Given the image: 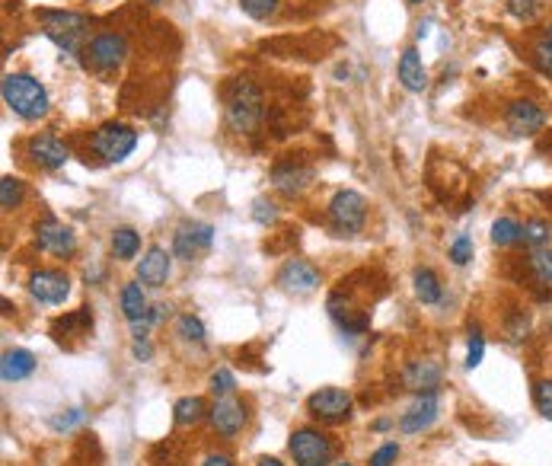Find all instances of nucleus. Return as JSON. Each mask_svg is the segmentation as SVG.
Returning <instances> with one entry per match:
<instances>
[{"label": "nucleus", "mask_w": 552, "mask_h": 466, "mask_svg": "<svg viewBox=\"0 0 552 466\" xmlns=\"http://www.w3.org/2000/svg\"><path fill=\"white\" fill-rule=\"evenodd\" d=\"M224 122L233 135L252 138L265 122V93L250 77H233L224 87Z\"/></svg>", "instance_id": "nucleus-1"}, {"label": "nucleus", "mask_w": 552, "mask_h": 466, "mask_svg": "<svg viewBox=\"0 0 552 466\" xmlns=\"http://www.w3.org/2000/svg\"><path fill=\"white\" fill-rule=\"evenodd\" d=\"M0 96H4V106L23 119V122H39L45 119L48 109H52V96H48L45 83L35 81L33 74H23V71H14V74H4L0 81Z\"/></svg>", "instance_id": "nucleus-2"}, {"label": "nucleus", "mask_w": 552, "mask_h": 466, "mask_svg": "<svg viewBox=\"0 0 552 466\" xmlns=\"http://www.w3.org/2000/svg\"><path fill=\"white\" fill-rule=\"evenodd\" d=\"M42 33L54 42L64 54H81L90 42V16L74 10H42Z\"/></svg>", "instance_id": "nucleus-3"}, {"label": "nucleus", "mask_w": 552, "mask_h": 466, "mask_svg": "<svg viewBox=\"0 0 552 466\" xmlns=\"http://www.w3.org/2000/svg\"><path fill=\"white\" fill-rule=\"evenodd\" d=\"M81 62L87 71L100 77H112L115 71H121V64L128 62V39L121 33H100L87 42V48L81 52Z\"/></svg>", "instance_id": "nucleus-4"}, {"label": "nucleus", "mask_w": 552, "mask_h": 466, "mask_svg": "<svg viewBox=\"0 0 552 466\" xmlns=\"http://www.w3.org/2000/svg\"><path fill=\"white\" fill-rule=\"evenodd\" d=\"M326 217H329V230L336 237H357L367 221V198L355 189H338L329 198Z\"/></svg>", "instance_id": "nucleus-5"}, {"label": "nucleus", "mask_w": 552, "mask_h": 466, "mask_svg": "<svg viewBox=\"0 0 552 466\" xmlns=\"http://www.w3.org/2000/svg\"><path fill=\"white\" fill-rule=\"evenodd\" d=\"M138 147V131L125 122H102L93 131V154L102 163H121L128 160Z\"/></svg>", "instance_id": "nucleus-6"}, {"label": "nucleus", "mask_w": 552, "mask_h": 466, "mask_svg": "<svg viewBox=\"0 0 552 466\" xmlns=\"http://www.w3.org/2000/svg\"><path fill=\"white\" fill-rule=\"evenodd\" d=\"M313 179H317V169H313V163L300 160V157H284L269 173L271 189L284 198H300L313 185Z\"/></svg>", "instance_id": "nucleus-7"}, {"label": "nucleus", "mask_w": 552, "mask_h": 466, "mask_svg": "<svg viewBox=\"0 0 552 466\" xmlns=\"http://www.w3.org/2000/svg\"><path fill=\"white\" fill-rule=\"evenodd\" d=\"M288 451L297 466H329L336 444L319 428H297L288 441Z\"/></svg>", "instance_id": "nucleus-8"}, {"label": "nucleus", "mask_w": 552, "mask_h": 466, "mask_svg": "<svg viewBox=\"0 0 552 466\" xmlns=\"http://www.w3.org/2000/svg\"><path fill=\"white\" fill-rule=\"evenodd\" d=\"M214 246V227L205 221H186L173 233V256L179 262H195L198 252H208Z\"/></svg>", "instance_id": "nucleus-9"}, {"label": "nucleus", "mask_w": 552, "mask_h": 466, "mask_svg": "<svg viewBox=\"0 0 552 466\" xmlns=\"http://www.w3.org/2000/svg\"><path fill=\"white\" fill-rule=\"evenodd\" d=\"M326 310H329V317L336 319L345 332H364L371 326V310H364V307L357 304L355 290L345 288V281H342V288H336L329 294Z\"/></svg>", "instance_id": "nucleus-10"}, {"label": "nucleus", "mask_w": 552, "mask_h": 466, "mask_svg": "<svg viewBox=\"0 0 552 466\" xmlns=\"http://www.w3.org/2000/svg\"><path fill=\"white\" fill-rule=\"evenodd\" d=\"M35 246L48 256H58V259H71L77 252V233L61 223L58 217L45 214L39 223H35Z\"/></svg>", "instance_id": "nucleus-11"}, {"label": "nucleus", "mask_w": 552, "mask_h": 466, "mask_svg": "<svg viewBox=\"0 0 552 466\" xmlns=\"http://www.w3.org/2000/svg\"><path fill=\"white\" fill-rule=\"evenodd\" d=\"M307 413L317 422H323V425H342L351 415V393L338 390V386H326V390L310 393Z\"/></svg>", "instance_id": "nucleus-12"}, {"label": "nucleus", "mask_w": 552, "mask_h": 466, "mask_svg": "<svg viewBox=\"0 0 552 466\" xmlns=\"http://www.w3.org/2000/svg\"><path fill=\"white\" fill-rule=\"evenodd\" d=\"M546 122H549V115H546V109L533 100H511L505 109V125L514 138L539 135V131L546 128Z\"/></svg>", "instance_id": "nucleus-13"}, {"label": "nucleus", "mask_w": 552, "mask_h": 466, "mask_svg": "<svg viewBox=\"0 0 552 466\" xmlns=\"http://www.w3.org/2000/svg\"><path fill=\"white\" fill-rule=\"evenodd\" d=\"M29 294H33V300H39V304L58 307L68 300L71 278L58 269H39L29 275Z\"/></svg>", "instance_id": "nucleus-14"}, {"label": "nucleus", "mask_w": 552, "mask_h": 466, "mask_svg": "<svg viewBox=\"0 0 552 466\" xmlns=\"http://www.w3.org/2000/svg\"><path fill=\"white\" fill-rule=\"evenodd\" d=\"M26 157L39 169H61L64 163L71 160V150L58 135H52V131H42V135H33L26 141Z\"/></svg>", "instance_id": "nucleus-15"}, {"label": "nucleus", "mask_w": 552, "mask_h": 466, "mask_svg": "<svg viewBox=\"0 0 552 466\" xmlns=\"http://www.w3.org/2000/svg\"><path fill=\"white\" fill-rule=\"evenodd\" d=\"M278 288L288 294H310L319 288V271L317 265H310L307 259H288L275 275Z\"/></svg>", "instance_id": "nucleus-16"}, {"label": "nucleus", "mask_w": 552, "mask_h": 466, "mask_svg": "<svg viewBox=\"0 0 552 466\" xmlns=\"http://www.w3.org/2000/svg\"><path fill=\"white\" fill-rule=\"evenodd\" d=\"M438 413H441L438 393H418L415 403H412L409 409L399 415V432H403V434L428 432V428L434 425V419H438Z\"/></svg>", "instance_id": "nucleus-17"}, {"label": "nucleus", "mask_w": 552, "mask_h": 466, "mask_svg": "<svg viewBox=\"0 0 552 466\" xmlns=\"http://www.w3.org/2000/svg\"><path fill=\"white\" fill-rule=\"evenodd\" d=\"M208 419H211V428H214L221 438H236V434L246 428V405L233 396H224L211 405Z\"/></svg>", "instance_id": "nucleus-18"}, {"label": "nucleus", "mask_w": 552, "mask_h": 466, "mask_svg": "<svg viewBox=\"0 0 552 466\" xmlns=\"http://www.w3.org/2000/svg\"><path fill=\"white\" fill-rule=\"evenodd\" d=\"M441 380H444V367L432 358L409 361V367L403 371V384H405V390H412V393H438Z\"/></svg>", "instance_id": "nucleus-19"}, {"label": "nucleus", "mask_w": 552, "mask_h": 466, "mask_svg": "<svg viewBox=\"0 0 552 466\" xmlns=\"http://www.w3.org/2000/svg\"><path fill=\"white\" fill-rule=\"evenodd\" d=\"M173 252H167L163 246H150L141 262H138V281L144 288H163L169 278V269H173Z\"/></svg>", "instance_id": "nucleus-20"}, {"label": "nucleus", "mask_w": 552, "mask_h": 466, "mask_svg": "<svg viewBox=\"0 0 552 466\" xmlns=\"http://www.w3.org/2000/svg\"><path fill=\"white\" fill-rule=\"evenodd\" d=\"M399 83L409 93H424L428 90V68H424L418 48H405L403 58H399Z\"/></svg>", "instance_id": "nucleus-21"}, {"label": "nucleus", "mask_w": 552, "mask_h": 466, "mask_svg": "<svg viewBox=\"0 0 552 466\" xmlns=\"http://www.w3.org/2000/svg\"><path fill=\"white\" fill-rule=\"evenodd\" d=\"M33 374H35V355L29 348H10V352H4V358H0V377H4V384H20V380L33 377Z\"/></svg>", "instance_id": "nucleus-22"}, {"label": "nucleus", "mask_w": 552, "mask_h": 466, "mask_svg": "<svg viewBox=\"0 0 552 466\" xmlns=\"http://www.w3.org/2000/svg\"><path fill=\"white\" fill-rule=\"evenodd\" d=\"M90 329H93V313H90V307H81L77 313L58 317L52 323V336H54V342H61V345H64V338H71V336H90Z\"/></svg>", "instance_id": "nucleus-23"}, {"label": "nucleus", "mask_w": 552, "mask_h": 466, "mask_svg": "<svg viewBox=\"0 0 552 466\" xmlns=\"http://www.w3.org/2000/svg\"><path fill=\"white\" fill-rule=\"evenodd\" d=\"M119 307H121V317L128 319V323H141L148 317V294H144V284L141 281H128L121 288L119 294Z\"/></svg>", "instance_id": "nucleus-24"}, {"label": "nucleus", "mask_w": 552, "mask_h": 466, "mask_svg": "<svg viewBox=\"0 0 552 466\" xmlns=\"http://www.w3.org/2000/svg\"><path fill=\"white\" fill-rule=\"evenodd\" d=\"M412 284H415V298L422 300V304L434 307L441 304V298H444V288H441V278L434 275L428 265H422V269H415V275H412Z\"/></svg>", "instance_id": "nucleus-25"}, {"label": "nucleus", "mask_w": 552, "mask_h": 466, "mask_svg": "<svg viewBox=\"0 0 552 466\" xmlns=\"http://www.w3.org/2000/svg\"><path fill=\"white\" fill-rule=\"evenodd\" d=\"M208 403H205L202 396H182L179 403L173 405V422L179 428H192L198 425L202 419H208Z\"/></svg>", "instance_id": "nucleus-26"}, {"label": "nucleus", "mask_w": 552, "mask_h": 466, "mask_svg": "<svg viewBox=\"0 0 552 466\" xmlns=\"http://www.w3.org/2000/svg\"><path fill=\"white\" fill-rule=\"evenodd\" d=\"M520 243L527 246V252H537L552 246V223L543 221V217H527L524 230H520Z\"/></svg>", "instance_id": "nucleus-27"}, {"label": "nucleus", "mask_w": 552, "mask_h": 466, "mask_svg": "<svg viewBox=\"0 0 552 466\" xmlns=\"http://www.w3.org/2000/svg\"><path fill=\"white\" fill-rule=\"evenodd\" d=\"M141 252V233L135 227H115L112 230V256L121 262H131V259Z\"/></svg>", "instance_id": "nucleus-28"}, {"label": "nucleus", "mask_w": 552, "mask_h": 466, "mask_svg": "<svg viewBox=\"0 0 552 466\" xmlns=\"http://www.w3.org/2000/svg\"><path fill=\"white\" fill-rule=\"evenodd\" d=\"M530 58H533V64H537L539 74L549 77V81H552V20L546 23L543 33H539L537 39H533Z\"/></svg>", "instance_id": "nucleus-29"}, {"label": "nucleus", "mask_w": 552, "mask_h": 466, "mask_svg": "<svg viewBox=\"0 0 552 466\" xmlns=\"http://www.w3.org/2000/svg\"><path fill=\"white\" fill-rule=\"evenodd\" d=\"M527 269H530L533 281L543 284V288L552 290V246H546V250H537L527 256Z\"/></svg>", "instance_id": "nucleus-30"}, {"label": "nucleus", "mask_w": 552, "mask_h": 466, "mask_svg": "<svg viewBox=\"0 0 552 466\" xmlns=\"http://www.w3.org/2000/svg\"><path fill=\"white\" fill-rule=\"evenodd\" d=\"M505 10L520 26H530L543 16V0H505Z\"/></svg>", "instance_id": "nucleus-31"}, {"label": "nucleus", "mask_w": 552, "mask_h": 466, "mask_svg": "<svg viewBox=\"0 0 552 466\" xmlns=\"http://www.w3.org/2000/svg\"><path fill=\"white\" fill-rule=\"evenodd\" d=\"M520 230H524V223L520 221H514V217H499V221L492 223V243L495 246H514V243H520Z\"/></svg>", "instance_id": "nucleus-32"}, {"label": "nucleus", "mask_w": 552, "mask_h": 466, "mask_svg": "<svg viewBox=\"0 0 552 466\" xmlns=\"http://www.w3.org/2000/svg\"><path fill=\"white\" fill-rule=\"evenodd\" d=\"M26 198V183L16 176H4L0 179V208L4 211H16Z\"/></svg>", "instance_id": "nucleus-33"}, {"label": "nucleus", "mask_w": 552, "mask_h": 466, "mask_svg": "<svg viewBox=\"0 0 552 466\" xmlns=\"http://www.w3.org/2000/svg\"><path fill=\"white\" fill-rule=\"evenodd\" d=\"M176 336L186 338V342H195V345H205V323L195 317V313H182L179 319H176Z\"/></svg>", "instance_id": "nucleus-34"}, {"label": "nucleus", "mask_w": 552, "mask_h": 466, "mask_svg": "<svg viewBox=\"0 0 552 466\" xmlns=\"http://www.w3.org/2000/svg\"><path fill=\"white\" fill-rule=\"evenodd\" d=\"M533 405L543 419L552 422V377H543L533 384Z\"/></svg>", "instance_id": "nucleus-35"}, {"label": "nucleus", "mask_w": 552, "mask_h": 466, "mask_svg": "<svg viewBox=\"0 0 552 466\" xmlns=\"http://www.w3.org/2000/svg\"><path fill=\"white\" fill-rule=\"evenodd\" d=\"M208 390L214 393L217 399L233 396V390H236V377H233V371H230V367H217V371L211 374V380H208Z\"/></svg>", "instance_id": "nucleus-36"}, {"label": "nucleus", "mask_w": 552, "mask_h": 466, "mask_svg": "<svg viewBox=\"0 0 552 466\" xmlns=\"http://www.w3.org/2000/svg\"><path fill=\"white\" fill-rule=\"evenodd\" d=\"M240 7L252 20H271L278 14V7H281V0H240Z\"/></svg>", "instance_id": "nucleus-37"}, {"label": "nucleus", "mask_w": 552, "mask_h": 466, "mask_svg": "<svg viewBox=\"0 0 552 466\" xmlns=\"http://www.w3.org/2000/svg\"><path fill=\"white\" fill-rule=\"evenodd\" d=\"M451 262L453 265H470L472 262V252H476V246H472V237L470 233H457V237L451 240Z\"/></svg>", "instance_id": "nucleus-38"}, {"label": "nucleus", "mask_w": 552, "mask_h": 466, "mask_svg": "<svg viewBox=\"0 0 552 466\" xmlns=\"http://www.w3.org/2000/svg\"><path fill=\"white\" fill-rule=\"evenodd\" d=\"M252 221L262 223V227L278 223V204L271 202V198H256V202H252Z\"/></svg>", "instance_id": "nucleus-39"}, {"label": "nucleus", "mask_w": 552, "mask_h": 466, "mask_svg": "<svg viewBox=\"0 0 552 466\" xmlns=\"http://www.w3.org/2000/svg\"><path fill=\"white\" fill-rule=\"evenodd\" d=\"M485 358V338H482V329H470V348H466V371L479 367Z\"/></svg>", "instance_id": "nucleus-40"}, {"label": "nucleus", "mask_w": 552, "mask_h": 466, "mask_svg": "<svg viewBox=\"0 0 552 466\" xmlns=\"http://www.w3.org/2000/svg\"><path fill=\"white\" fill-rule=\"evenodd\" d=\"M505 336L511 338V342H524V338L530 336V317H527L524 310H518L511 319H508V326H505Z\"/></svg>", "instance_id": "nucleus-41"}, {"label": "nucleus", "mask_w": 552, "mask_h": 466, "mask_svg": "<svg viewBox=\"0 0 552 466\" xmlns=\"http://www.w3.org/2000/svg\"><path fill=\"white\" fill-rule=\"evenodd\" d=\"M399 460V444L396 441H386L384 447H377V451L371 453V466H393Z\"/></svg>", "instance_id": "nucleus-42"}, {"label": "nucleus", "mask_w": 552, "mask_h": 466, "mask_svg": "<svg viewBox=\"0 0 552 466\" xmlns=\"http://www.w3.org/2000/svg\"><path fill=\"white\" fill-rule=\"evenodd\" d=\"M83 419H87V413H83V409H71L68 415H54L52 428H54V432H71V428L81 425Z\"/></svg>", "instance_id": "nucleus-43"}, {"label": "nucleus", "mask_w": 552, "mask_h": 466, "mask_svg": "<svg viewBox=\"0 0 552 466\" xmlns=\"http://www.w3.org/2000/svg\"><path fill=\"white\" fill-rule=\"evenodd\" d=\"M167 317H169V307L167 304H157V307H150L148 317H144V319H148L150 326H157L160 319H167Z\"/></svg>", "instance_id": "nucleus-44"}, {"label": "nucleus", "mask_w": 552, "mask_h": 466, "mask_svg": "<svg viewBox=\"0 0 552 466\" xmlns=\"http://www.w3.org/2000/svg\"><path fill=\"white\" fill-rule=\"evenodd\" d=\"M202 466H233V460H230L227 453H208V457L202 460Z\"/></svg>", "instance_id": "nucleus-45"}, {"label": "nucleus", "mask_w": 552, "mask_h": 466, "mask_svg": "<svg viewBox=\"0 0 552 466\" xmlns=\"http://www.w3.org/2000/svg\"><path fill=\"white\" fill-rule=\"evenodd\" d=\"M131 352H135V358H138V361H150L154 348H150V342H135V348H131Z\"/></svg>", "instance_id": "nucleus-46"}, {"label": "nucleus", "mask_w": 552, "mask_h": 466, "mask_svg": "<svg viewBox=\"0 0 552 466\" xmlns=\"http://www.w3.org/2000/svg\"><path fill=\"white\" fill-rule=\"evenodd\" d=\"M256 466H284V463H281V460H275V457H262Z\"/></svg>", "instance_id": "nucleus-47"}, {"label": "nucleus", "mask_w": 552, "mask_h": 466, "mask_svg": "<svg viewBox=\"0 0 552 466\" xmlns=\"http://www.w3.org/2000/svg\"><path fill=\"white\" fill-rule=\"evenodd\" d=\"M144 4H150V7H160L163 0H144Z\"/></svg>", "instance_id": "nucleus-48"}, {"label": "nucleus", "mask_w": 552, "mask_h": 466, "mask_svg": "<svg viewBox=\"0 0 552 466\" xmlns=\"http://www.w3.org/2000/svg\"><path fill=\"white\" fill-rule=\"evenodd\" d=\"M409 4H412V7H418V4H424V0H409Z\"/></svg>", "instance_id": "nucleus-49"}, {"label": "nucleus", "mask_w": 552, "mask_h": 466, "mask_svg": "<svg viewBox=\"0 0 552 466\" xmlns=\"http://www.w3.org/2000/svg\"><path fill=\"white\" fill-rule=\"evenodd\" d=\"M338 466H351V463H338Z\"/></svg>", "instance_id": "nucleus-50"}]
</instances>
